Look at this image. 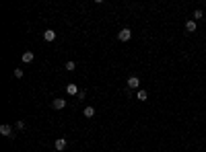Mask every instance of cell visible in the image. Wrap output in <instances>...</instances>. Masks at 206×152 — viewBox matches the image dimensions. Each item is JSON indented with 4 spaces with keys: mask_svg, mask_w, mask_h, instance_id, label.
<instances>
[{
    "mask_svg": "<svg viewBox=\"0 0 206 152\" xmlns=\"http://www.w3.org/2000/svg\"><path fill=\"white\" fill-rule=\"evenodd\" d=\"M0 134H2V136H6V138H15V136H17V134L13 132V128H10V125H6V123H4V125H0Z\"/></svg>",
    "mask_w": 206,
    "mask_h": 152,
    "instance_id": "cell-1",
    "label": "cell"
},
{
    "mask_svg": "<svg viewBox=\"0 0 206 152\" xmlns=\"http://www.w3.org/2000/svg\"><path fill=\"white\" fill-rule=\"evenodd\" d=\"M130 37H132V31H130V29H122L118 33V39L120 41H130Z\"/></svg>",
    "mask_w": 206,
    "mask_h": 152,
    "instance_id": "cell-2",
    "label": "cell"
},
{
    "mask_svg": "<svg viewBox=\"0 0 206 152\" xmlns=\"http://www.w3.org/2000/svg\"><path fill=\"white\" fill-rule=\"evenodd\" d=\"M66 146H68V142H66L64 138H58V140H56V142H54V148H56V150H58V152L66 150Z\"/></svg>",
    "mask_w": 206,
    "mask_h": 152,
    "instance_id": "cell-3",
    "label": "cell"
},
{
    "mask_svg": "<svg viewBox=\"0 0 206 152\" xmlns=\"http://www.w3.org/2000/svg\"><path fill=\"white\" fill-rule=\"evenodd\" d=\"M138 86H140V80H138V76H130V78H128V91L138 88Z\"/></svg>",
    "mask_w": 206,
    "mask_h": 152,
    "instance_id": "cell-4",
    "label": "cell"
},
{
    "mask_svg": "<svg viewBox=\"0 0 206 152\" xmlns=\"http://www.w3.org/2000/svg\"><path fill=\"white\" fill-rule=\"evenodd\" d=\"M52 107L58 109V111L64 109V107H66V99H54V101H52Z\"/></svg>",
    "mask_w": 206,
    "mask_h": 152,
    "instance_id": "cell-5",
    "label": "cell"
},
{
    "mask_svg": "<svg viewBox=\"0 0 206 152\" xmlns=\"http://www.w3.org/2000/svg\"><path fill=\"white\" fill-rule=\"evenodd\" d=\"M21 60H23V64H31V62L35 60V54H33V51H25Z\"/></svg>",
    "mask_w": 206,
    "mask_h": 152,
    "instance_id": "cell-6",
    "label": "cell"
},
{
    "mask_svg": "<svg viewBox=\"0 0 206 152\" xmlns=\"http://www.w3.org/2000/svg\"><path fill=\"white\" fill-rule=\"evenodd\" d=\"M44 39L45 41H54L56 39V31L54 29H45L44 31Z\"/></svg>",
    "mask_w": 206,
    "mask_h": 152,
    "instance_id": "cell-7",
    "label": "cell"
},
{
    "mask_svg": "<svg viewBox=\"0 0 206 152\" xmlns=\"http://www.w3.org/2000/svg\"><path fill=\"white\" fill-rule=\"evenodd\" d=\"M186 31H188V33H196V21H194V19H190L186 23Z\"/></svg>",
    "mask_w": 206,
    "mask_h": 152,
    "instance_id": "cell-8",
    "label": "cell"
},
{
    "mask_svg": "<svg viewBox=\"0 0 206 152\" xmlns=\"http://www.w3.org/2000/svg\"><path fill=\"white\" fill-rule=\"evenodd\" d=\"M83 115L87 119H91V117H95V107H85V111H83Z\"/></svg>",
    "mask_w": 206,
    "mask_h": 152,
    "instance_id": "cell-9",
    "label": "cell"
},
{
    "mask_svg": "<svg viewBox=\"0 0 206 152\" xmlns=\"http://www.w3.org/2000/svg\"><path fill=\"white\" fill-rule=\"evenodd\" d=\"M66 93H68V95H79L80 91H79L76 84H68V86H66Z\"/></svg>",
    "mask_w": 206,
    "mask_h": 152,
    "instance_id": "cell-10",
    "label": "cell"
},
{
    "mask_svg": "<svg viewBox=\"0 0 206 152\" xmlns=\"http://www.w3.org/2000/svg\"><path fill=\"white\" fill-rule=\"evenodd\" d=\"M136 99H138V101H147V99H148L147 91H138V93H136Z\"/></svg>",
    "mask_w": 206,
    "mask_h": 152,
    "instance_id": "cell-11",
    "label": "cell"
},
{
    "mask_svg": "<svg viewBox=\"0 0 206 152\" xmlns=\"http://www.w3.org/2000/svg\"><path fill=\"white\" fill-rule=\"evenodd\" d=\"M64 68L68 70V72H72V70H74V68H76V64H74L72 60H68V62H66V66H64Z\"/></svg>",
    "mask_w": 206,
    "mask_h": 152,
    "instance_id": "cell-12",
    "label": "cell"
},
{
    "mask_svg": "<svg viewBox=\"0 0 206 152\" xmlns=\"http://www.w3.org/2000/svg\"><path fill=\"white\" fill-rule=\"evenodd\" d=\"M202 17H204V12H202L200 8H198V10H194V21H200Z\"/></svg>",
    "mask_w": 206,
    "mask_h": 152,
    "instance_id": "cell-13",
    "label": "cell"
},
{
    "mask_svg": "<svg viewBox=\"0 0 206 152\" xmlns=\"http://www.w3.org/2000/svg\"><path fill=\"white\" fill-rule=\"evenodd\" d=\"M15 78H23V70H21V68L15 70Z\"/></svg>",
    "mask_w": 206,
    "mask_h": 152,
    "instance_id": "cell-14",
    "label": "cell"
},
{
    "mask_svg": "<svg viewBox=\"0 0 206 152\" xmlns=\"http://www.w3.org/2000/svg\"><path fill=\"white\" fill-rule=\"evenodd\" d=\"M85 97H87V91H85V88H80V93H79V101H83Z\"/></svg>",
    "mask_w": 206,
    "mask_h": 152,
    "instance_id": "cell-15",
    "label": "cell"
},
{
    "mask_svg": "<svg viewBox=\"0 0 206 152\" xmlns=\"http://www.w3.org/2000/svg\"><path fill=\"white\" fill-rule=\"evenodd\" d=\"M15 128H17V130H25V121H17Z\"/></svg>",
    "mask_w": 206,
    "mask_h": 152,
    "instance_id": "cell-16",
    "label": "cell"
}]
</instances>
